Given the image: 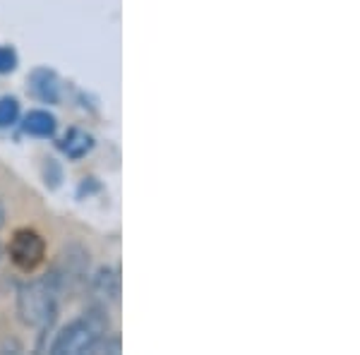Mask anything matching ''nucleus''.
<instances>
[{
  "mask_svg": "<svg viewBox=\"0 0 360 355\" xmlns=\"http://www.w3.org/2000/svg\"><path fill=\"white\" fill-rule=\"evenodd\" d=\"M5 226V207H3V202H0V228Z\"/></svg>",
  "mask_w": 360,
  "mask_h": 355,
  "instance_id": "nucleus-10",
  "label": "nucleus"
},
{
  "mask_svg": "<svg viewBox=\"0 0 360 355\" xmlns=\"http://www.w3.org/2000/svg\"><path fill=\"white\" fill-rule=\"evenodd\" d=\"M32 91L34 96L46 103H56L60 98V84H58V77L51 70H37L32 75Z\"/></svg>",
  "mask_w": 360,
  "mask_h": 355,
  "instance_id": "nucleus-4",
  "label": "nucleus"
},
{
  "mask_svg": "<svg viewBox=\"0 0 360 355\" xmlns=\"http://www.w3.org/2000/svg\"><path fill=\"white\" fill-rule=\"evenodd\" d=\"M60 278L56 273L25 283L17 295V312L27 327H51L58 312Z\"/></svg>",
  "mask_w": 360,
  "mask_h": 355,
  "instance_id": "nucleus-1",
  "label": "nucleus"
},
{
  "mask_svg": "<svg viewBox=\"0 0 360 355\" xmlns=\"http://www.w3.org/2000/svg\"><path fill=\"white\" fill-rule=\"evenodd\" d=\"M94 290L96 295H101V298L106 300H115L120 293V276H118V269H113V266H106V269H101L94 276Z\"/></svg>",
  "mask_w": 360,
  "mask_h": 355,
  "instance_id": "nucleus-7",
  "label": "nucleus"
},
{
  "mask_svg": "<svg viewBox=\"0 0 360 355\" xmlns=\"http://www.w3.org/2000/svg\"><path fill=\"white\" fill-rule=\"evenodd\" d=\"M20 118V103L13 96H3L0 98V127H10L17 123Z\"/></svg>",
  "mask_w": 360,
  "mask_h": 355,
  "instance_id": "nucleus-8",
  "label": "nucleus"
},
{
  "mask_svg": "<svg viewBox=\"0 0 360 355\" xmlns=\"http://www.w3.org/2000/svg\"><path fill=\"white\" fill-rule=\"evenodd\" d=\"M60 149L65 151L70 159H82L94 149V137L84 130H70L65 139L60 142Z\"/></svg>",
  "mask_w": 360,
  "mask_h": 355,
  "instance_id": "nucleus-6",
  "label": "nucleus"
},
{
  "mask_svg": "<svg viewBox=\"0 0 360 355\" xmlns=\"http://www.w3.org/2000/svg\"><path fill=\"white\" fill-rule=\"evenodd\" d=\"M8 252H10V259H13V264L17 269L34 271L46 257V243L37 231L20 228V231H15L13 238H10Z\"/></svg>",
  "mask_w": 360,
  "mask_h": 355,
  "instance_id": "nucleus-3",
  "label": "nucleus"
},
{
  "mask_svg": "<svg viewBox=\"0 0 360 355\" xmlns=\"http://www.w3.org/2000/svg\"><path fill=\"white\" fill-rule=\"evenodd\" d=\"M108 319L101 310L84 312L79 319L70 322L60 334L56 336L51 353L53 355H82L94 353L96 343L106 339Z\"/></svg>",
  "mask_w": 360,
  "mask_h": 355,
  "instance_id": "nucleus-2",
  "label": "nucleus"
},
{
  "mask_svg": "<svg viewBox=\"0 0 360 355\" xmlns=\"http://www.w3.org/2000/svg\"><path fill=\"white\" fill-rule=\"evenodd\" d=\"M17 67V53L10 46H0V75H8Z\"/></svg>",
  "mask_w": 360,
  "mask_h": 355,
  "instance_id": "nucleus-9",
  "label": "nucleus"
},
{
  "mask_svg": "<svg viewBox=\"0 0 360 355\" xmlns=\"http://www.w3.org/2000/svg\"><path fill=\"white\" fill-rule=\"evenodd\" d=\"M22 127H25L27 135L53 137L56 127H58V120H56V115L49 113V110H32V113H27L25 125H22Z\"/></svg>",
  "mask_w": 360,
  "mask_h": 355,
  "instance_id": "nucleus-5",
  "label": "nucleus"
}]
</instances>
